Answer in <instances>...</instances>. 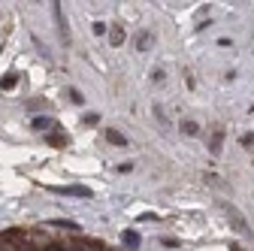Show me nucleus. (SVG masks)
I'll return each mask as SVG.
<instances>
[{"mask_svg":"<svg viewBox=\"0 0 254 251\" xmlns=\"http://www.w3.org/2000/svg\"><path fill=\"white\" fill-rule=\"evenodd\" d=\"M227 215H230V221H233V224H236V230H239V233H242V236H251V227H248V224H245V218H242V215H239V212H236V209H233V206H227Z\"/></svg>","mask_w":254,"mask_h":251,"instance_id":"nucleus-1","label":"nucleus"},{"mask_svg":"<svg viewBox=\"0 0 254 251\" xmlns=\"http://www.w3.org/2000/svg\"><path fill=\"white\" fill-rule=\"evenodd\" d=\"M52 127H55V121H52L49 115H40V118H34V130H37V133H49Z\"/></svg>","mask_w":254,"mask_h":251,"instance_id":"nucleus-2","label":"nucleus"},{"mask_svg":"<svg viewBox=\"0 0 254 251\" xmlns=\"http://www.w3.org/2000/svg\"><path fill=\"white\" fill-rule=\"evenodd\" d=\"M58 194H73V197H91V191H88V188H82V185H70V188H58Z\"/></svg>","mask_w":254,"mask_h":251,"instance_id":"nucleus-3","label":"nucleus"},{"mask_svg":"<svg viewBox=\"0 0 254 251\" xmlns=\"http://www.w3.org/2000/svg\"><path fill=\"white\" fill-rule=\"evenodd\" d=\"M121 242H124L127 248H139V242H142V239H139V233H136V230H124V233H121Z\"/></svg>","mask_w":254,"mask_h":251,"instance_id":"nucleus-4","label":"nucleus"},{"mask_svg":"<svg viewBox=\"0 0 254 251\" xmlns=\"http://www.w3.org/2000/svg\"><path fill=\"white\" fill-rule=\"evenodd\" d=\"M106 139H109L112 145H127V136H124V133H118V130H112V127L106 130Z\"/></svg>","mask_w":254,"mask_h":251,"instance_id":"nucleus-5","label":"nucleus"},{"mask_svg":"<svg viewBox=\"0 0 254 251\" xmlns=\"http://www.w3.org/2000/svg\"><path fill=\"white\" fill-rule=\"evenodd\" d=\"M15 85H18V73H6L3 82H0V88H3V91H12Z\"/></svg>","mask_w":254,"mask_h":251,"instance_id":"nucleus-6","label":"nucleus"},{"mask_svg":"<svg viewBox=\"0 0 254 251\" xmlns=\"http://www.w3.org/2000/svg\"><path fill=\"white\" fill-rule=\"evenodd\" d=\"M148 46H151V34H148V30H142V34L136 37V49H142V52H145Z\"/></svg>","mask_w":254,"mask_h":251,"instance_id":"nucleus-7","label":"nucleus"},{"mask_svg":"<svg viewBox=\"0 0 254 251\" xmlns=\"http://www.w3.org/2000/svg\"><path fill=\"white\" fill-rule=\"evenodd\" d=\"M182 130H185L188 136H197V133H200V124H197V121H185V124H182Z\"/></svg>","mask_w":254,"mask_h":251,"instance_id":"nucleus-8","label":"nucleus"},{"mask_svg":"<svg viewBox=\"0 0 254 251\" xmlns=\"http://www.w3.org/2000/svg\"><path fill=\"white\" fill-rule=\"evenodd\" d=\"M109 40H112V46H124V30L121 27H112V37Z\"/></svg>","mask_w":254,"mask_h":251,"instance_id":"nucleus-9","label":"nucleus"},{"mask_svg":"<svg viewBox=\"0 0 254 251\" xmlns=\"http://www.w3.org/2000/svg\"><path fill=\"white\" fill-rule=\"evenodd\" d=\"M221 139H224V133L215 130V136H212V151H215V154H221Z\"/></svg>","mask_w":254,"mask_h":251,"instance_id":"nucleus-10","label":"nucleus"},{"mask_svg":"<svg viewBox=\"0 0 254 251\" xmlns=\"http://www.w3.org/2000/svg\"><path fill=\"white\" fill-rule=\"evenodd\" d=\"M49 142H52V145H67V136H61V133H49Z\"/></svg>","mask_w":254,"mask_h":251,"instance_id":"nucleus-11","label":"nucleus"},{"mask_svg":"<svg viewBox=\"0 0 254 251\" xmlns=\"http://www.w3.org/2000/svg\"><path fill=\"white\" fill-rule=\"evenodd\" d=\"M151 79H154L157 85H164V82H167V73H164V70H154V73H151Z\"/></svg>","mask_w":254,"mask_h":251,"instance_id":"nucleus-12","label":"nucleus"},{"mask_svg":"<svg viewBox=\"0 0 254 251\" xmlns=\"http://www.w3.org/2000/svg\"><path fill=\"white\" fill-rule=\"evenodd\" d=\"M154 118H157V121H161V124H167V112H164L161 106H154Z\"/></svg>","mask_w":254,"mask_h":251,"instance_id":"nucleus-13","label":"nucleus"},{"mask_svg":"<svg viewBox=\"0 0 254 251\" xmlns=\"http://www.w3.org/2000/svg\"><path fill=\"white\" fill-rule=\"evenodd\" d=\"M70 100H73V103H85V97H82L76 88H70Z\"/></svg>","mask_w":254,"mask_h":251,"instance_id":"nucleus-14","label":"nucleus"},{"mask_svg":"<svg viewBox=\"0 0 254 251\" xmlns=\"http://www.w3.org/2000/svg\"><path fill=\"white\" fill-rule=\"evenodd\" d=\"M94 34L103 37V34H106V24H103V21H97V24H94Z\"/></svg>","mask_w":254,"mask_h":251,"instance_id":"nucleus-15","label":"nucleus"},{"mask_svg":"<svg viewBox=\"0 0 254 251\" xmlns=\"http://www.w3.org/2000/svg\"><path fill=\"white\" fill-rule=\"evenodd\" d=\"M100 121V115L97 112H91V115H85V124H97Z\"/></svg>","mask_w":254,"mask_h":251,"instance_id":"nucleus-16","label":"nucleus"},{"mask_svg":"<svg viewBox=\"0 0 254 251\" xmlns=\"http://www.w3.org/2000/svg\"><path fill=\"white\" fill-rule=\"evenodd\" d=\"M242 145H248V148H251V145H254V136H251V133H245V136H242Z\"/></svg>","mask_w":254,"mask_h":251,"instance_id":"nucleus-17","label":"nucleus"},{"mask_svg":"<svg viewBox=\"0 0 254 251\" xmlns=\"http://www.w3.org/2000/svg\"><path fill=\"white\" fill-rule=\"evenodd\" d=\"M233 251H242V248H239V245H233Z\"/></svg>","mask_w":254,"mask_h":251,"instance_id":"nucleus-18","label":"nucleus"}]
</instances>
